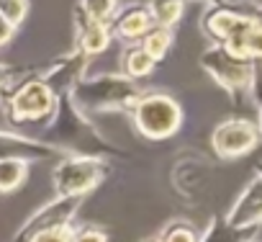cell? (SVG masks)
Here are the masks:
<instances>
[{
	"label": "cell",
	"instance_id": "cell-1",
	"mask_svg": "<svg viewBox=\"0 0 262 242\" xmlns=\"http://www.w3.org/2000/svg\"><path fill=\"white\" fill-rule=\"evenodd\" d=\"M142 98V90L128 77L116 75H100L90 80H77L72 100L80 111H123L134 108V103Z\"/></svg>",
	"mask_w": 262,
	"mask_h": 242
},
{
	"label": "cell",
	"instance_id": "cell-2",
	"mask_svg": "<svg viewBox=\"0 0 262 242\" xmlns=\"http://www.w3.org/2000/svg\"><path fill=\"white\" fill-rule=\"evenodd\" d=\"M201 67L224 88L229 90L234 98L236 95H249L254 90V77H257V62L247 59V57H236L231 54L226 47L216 44L211 49L203 52L201 57Z\"/></svg>",
	"mask_w": 262,
	"mask_h": 242
},
{
	"label": "cell",
	"instance_id": "cell-3",
	"mask_svg": "<svg viewBox=\"0 0 262 242\" xmlns=\"http://www.w3.org/2000/svg\"><path fill=\"white\" fill-rule=\"evenodd\" d=\"M131 116H134L137 129L149 139H167L183 124V108L165 93L142 95L131 108Z\"/></svg>",
	"mask_w": 262,
	"mask_h": 242
},
{
	"label": "cell",
	"instance_id": "cell-4",
	"mask_svg": "<svg viewBox=\"0 0 262 242\" xmlns=\"http://www.w3.org/2000/svg\"><path fill=\"white\" fill-rule=\"evenodd\" d=\"M105 178V165L98 157H67L54 168V191L57 196H85Z\"/></svg>",
	"mask_w": 262,
	"mask_h": 242
},
{
	"label": "cell",
	"instance_id": "cell-5",
	"mask_svg": "<svg viewBox=\"0 0 262 242\" xmlns=\"http://www.w3.org/2000/svg\"><path fill=\"white\" fill-rule=\"evenodd\" d=\"M257 21H259V16H249V13H239V11L216 6V8L203 18V29H206L221 47H226L231 54L242 57V44H244L247 34L254 29Z\"/></svg>",
	"mask_w": 262,
	"mask_h": 242
},
{
	"label": "cell",
	"instance_id": "cell-6",
	"mask_svg": "<svg viewBox=\"0 0 262 242\" xmlns=\"http://www.w3.org/2000/svg\"><path fill=\"white\" fill-rule=\"evenodd\" d=\"M57 111V93L44 80H26L11 95V113L16 121H39Z\"/></svg>",
	"mask_w": 262,
	"mask_h": 242
},
{
	"label": "cell",
	"instance_id": "cell-7",
	"mask_svg": "<svg viewBox=\"0 0 262 242\" xmlns=\"http://www.w3.org/2000/svg\"><path fill=\"white\" fill-rule=\"evenodd\" d=\"M257 139H259V132H257V127L252 124V121L226 118L213 129L211 145H213L219 157L234 160V157H242V155L252 152L257 147Z\"/></svg>",
	"mask_w": 262,
	"mask_h": 242
},
{
	"label": "cell",
	"instance_id": "cell-8",
	"mask_svg": "<svg viewBox=\"0 0 262 242\" xmlns=\"http://www.w3.org/2000/svg\"><path fill=\"white\" fill-rule=\"evenodd\" d=\"M82 196H57L54 201H49L47 206H41L16 234V242H26L34 234L44 232V229H54V227H70V219L75 216V211L80 209Z\"/></svg>",
	"mask_w": 262,
	"mask_h": 242
},
{
	"label": "cell",
	"instance_id": "cell-9",
	"mask_svg": "<svg viewBox=\"0 0 262 242\" xmlns=\"http://www.w3.org/2000/svg\"><path fill=\"white\" fill-rule=\"evenodd\" d=\"M224 221L234 229H254L257 224H262V180L259 178H252L247 183V188L239 193L236 204L231 206Z\"/></svg>",
	"mask_w": 262,
	"mask_h": 242
},
{
	"label": "cell",
	"instance_id": "cell-10",
	"mask_svg": "<svg viewBox=\"0 0 262 242\" xmlns=\"http://www.w3.org/2000/svg\"><path fill=\"white\" fill-rule=\"evenodd\" d=\"M75 29H77V49L82 54H98L111 44V31L105 24L88 18L80 8L75 13Z\"/></svg>",
	"mask_w": 262,
	"mask_h": 242
},
{
	"label": "cell",
	"instance_id": "cell-11",
	"mask_svg": "<svg viewBox=\"0 0 262 242\" xmlns=\"http://www.w3.org/2000/svg\"><path fill=\"white\" fill-rule=\"evenodd\" d=\"M59 147L54 145H44V142H36L31 137H18V134H3L0 132V160L6 157H18V160H34V157H41V155H57Z\"/></svg>",
	"mask_w": 262,
	"mask_h": 242
},
{
	"label": "cell",
	"instance_id": "cell-12",
	"mask_svg": "<svg viewBox=\"0 0 262 242\" xmlns=\"http://www.w3.org/2000/svg\"><path fill=\"white\" fill-rule=\"evenodd\" d=\"M152 29V16L147 6H131L113 18V34L118 39H139Z\"/></svg>",
	"mask_w": 262,
	"mask_h": 242
},
{
	"label": "cell",
	"instance_id": "cell-13",
	"mask_svg": "<svg viewBox=\"0 0 262 242\" xmlns=\"http://www.w3.org/2000/svg\"><path fill=\"white\" fill-rule=\"evenodd\" d=\"M147 11H149V16H152V24H155V26L170 29V26H175V24L183 18L185 0H149Z\"/></svg>",
	"mask_w": 262,
	"mask_h": 242
},
{
	"label": "cell",
	"instance_id": "cell-14",
	"mask_svg": "<svg viewBox=\"0 0 262 242\" xmlns=\"http://www.w3.org/2000/svg\"><path fill=\"white\" fill-rule=\"evenodd\" d=\"M29 175V163L18 157H6L0 160V193H11L18 186H24Z\"/></svg>",
	"mask_w": 262,
	"mask_h": 242
},
{
	"label": "cell",
	"instance_id": "cell-15",
	"mask_svg": "<svg viewBox=\"0 0 262 242\" xmlns=\"http://www.w3.org/2000/svg\"><path fill=\"white\" fill-rule=\"evenodd\" d=\"M254 229H257V227H254ZM254 229H234V227H229L226 221L216 219V221H211L206 237L198 239V242H249V237L254 234Z\"/></svg>",
	"mask_w": 262,
	"mask_h": 242
},
{
	"label": "cell",
	"instance_id": "cell-16",
	"mask_svg": "<svg viewBox=\"0 0 262 242\" xmlns=\"http://www.w3.org/2000/svg\"><path fill=\"white\" fill-rule=\"evenodd\" d=\"M155 67V59L142 49V47H134L123 54V70H126V77H147Z\"/></svg>",
	"mask_w": 262,
	"mask_h": 242
},
{
	"label": "cell",
	"instance_id": "cell-17",
	"mask_svg": "<svg viewBox=\"0 0 262 242\" xmlns=\"http://www.w3.org/2000/svg\"><path fill=\"white\" fill-rule=\"evenodd\" d=\"M170 44H172V34H170V29H162V26L149 29V31L144 34V39H142V49H144L155 62L165 57V52L170 49Z\"/></svg>",
	"mask_w": 262,
	"mask_h": 242
},
{
	"label": "cell",
	"instance_id": "cell-18",
	"mask_svg": "<svg viewBox=\"0 0 262 242\" xmlns=\"http://www.w3.org/2000/svg\"><path fill=\"white\" fill-rule=\"evenodd\" d=\"M116 6H118V0H80V11L88 18L100 21V24H108L113 18Z\"/></svg>",
	"mask_w": 262,
	"mask_h": 242
},
{
	"label": "cell",
	"instance_id": "cell-19",
	"mask_svg": "<svg viewBox=\"0 0 262 242\" xmlns=\"http://www.w3.org/2000/svg\"><path fill=\"white\" fill-rule=\"evenodd\" d=\"M242 57H247L252 62H262V16L254 24V29L247 34V39L242 44Z\"/></svg>",
	"mask_w": 262,
	"mask_h": 242
},
{
	"label": "cell",
	"instance_id": "cell-20",
	"mask_svg": "<svg viewBox=\"0 0 262 242\" xmlns=\"http://www.w3.org/2000/svg\"><path fill=\"white\" fill-rule=\"evenodd\" d=\"M26 13H29V0H0V16L13 29L26 18Z\"/></svg>",
	"mask_w": 262,
	"mask_h": 242
},
{
	"label": "cell",
	"instance_id": "cell-21",
	"mask_svg": "<svg viewBox=\"0 0 262 242\" xmlns=\"http://www.w3.org/2000/svg\"><path fill=\"white\" fill-rule=\"evenodd\" d=\"M160 239H162V242H198V234H195V229H193L190 224L175 221V224L167 227V232H165Z\"/></svg>",
	"mask_w": 262,
	"mask_h": 242
},
{
	"label": "cell",
	"instance_id": "cell-22",
	"mask_svg": "<svg viewBox=\"0 0 262 242\" xmlns=\"http://www.w3.org/2000/svg\"><path fill=\"white\" fill-rule=\"evenodd\" d=\"M70 234H72L70 227H54V229H44V232L34 234L26 242H70Z\"/></svg>",
	"mask_w": 262,
	"mask_h": 242
},
{
	"label": "cell",
	"instance_id": "cell-23",
	"mask_svg": "<svg viewBox=\"0 0 262 242\" xmlns=\"http://www.w3.org/2000/svg\"><path fill=\"white\" fill-rule=\"evenodd\" d=\"M70 242H105V232H100V229H95V227L72 229Z\"/></svg>",
	"mask_w": 262,
	"mask_h": 242
},
{
	"label": "cell",
	"instance_id": "cell-24",
	"mask_svg": "<svg viewBox=\"0 0 262 242\" xmlns=\"http://www.w3.org/2000/svg\"><path fill=\"white\" fill-rule=\"evenodd\" d=\"M11 36H13V26H11L3 16H0V47L8 44V42H11Z\"/></svg>",
	"mask_w": 262,
	"mask_h": 242
},
{
	"label": "cell",
	"instance_id": "cell-25",
	"mask_svg": "<svg viewBox=\"0 0 262 242\" xmlns=\"http://www.w3.org/2000/svg\"><path fill=\"white\" fill-rule=\"evenodd\" d=\"M257 132H259V137H262V95H259V129H257Z\"/></svg>",
	"mask_w": 262,
	"mask_h": 242
},
{
	"label": "cell",
	"instance_id": "cell-26",
	"mask_svg": "<svg viewBox=\"0 0 262 242\" xmlns=\"http://www.w3.org/2000/svg\"><path fill=\"white\" fill-rule=\"evenodd\" d=\"M206 3H211V6H224V0H206Z\"/></svg>",
	"mask_w": 262,
	"mask_h": 242
},
{
	"label": "cell",
	"instance_id": "cell-27",
	"mask_svg": "<svg viewBox=\"0 0 262 242\" xmlns=\"http://www.w3.org/2000/svg\"><path fill=\"white\" fill-rule=\"evenodd\" d=\"M257 178L262 180V163H257Z\"/></svg>",
	"mask_w": 262,
	"mask_h": 242
},
{
	"label": "cell",
	"instance_id": "cell-28",
	"mask_svg": "<svg viewBox=\"0 0 262 242\" xmlns=\"http://www.w3.org/2000/svg\"><path fill=\"white\" fill-rule=\"evenodd\" d=\"M147 242H162V239H147Z\"/></svg>",
	"mask_w": 262,
	"mask_h": 242
}]
</instances>
